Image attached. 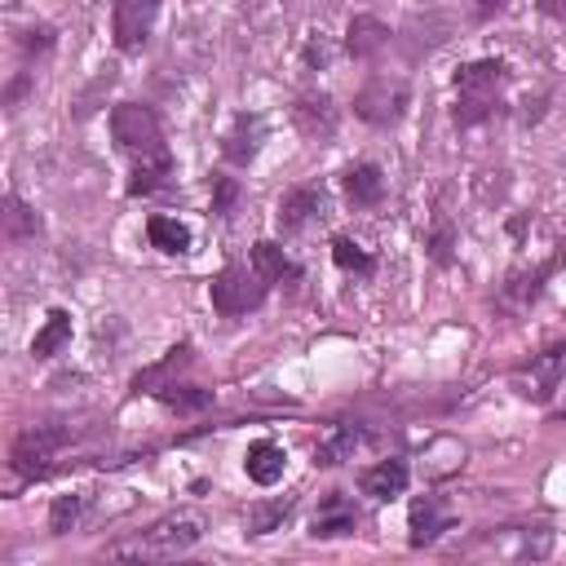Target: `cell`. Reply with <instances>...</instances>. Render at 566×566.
<instances>
[{
    "instance_id": "8fae6325",
    "label": "cell",
    "mask_w": 566,
    "mask_h": 566,
    "mask_svg": "<svg viewBox=\"0 0 566 566\" xmlns=\"http://www.w3.org/2000/svg\"><path fill=\"white\" fill-rule=\"evenodd\" d=\"M354 527H359V509H354V501L345 491H328L319 501L315 522H310V536L315 540H336V536H349Z\"/></svg>"
},
{
    "instance_id": "ffe728a7",
    "label": "cell",
    "mask_w": 566,
    "mask_h": 566,
    "mask_svg": "<svg viewBox=\"0 0 566 566\" xmlns=\"http://www.w3.org/2000/svg\"><path fill=\"white\" fill-rule=\"evenodd\" d=\"M253 266H257V274L266 279V283H283V279H302V266L283 253L279 244H270V239H261L257 248H253Z\"/></svg>"
},
{
    "instance_id": "4316f807",
    "label": "cell",
    "mask_w": 566,
    "mask_h": 566,
    "mask_svg": "<svg viewBox=\"0 0 566 566\" xmlns=\"http://www.w3.org/2000/svg\"><path fill=\"white\" fill-rule=\"evenodd\" d=\"M239 182L235 177H212V212H218V218H231V212H235V204H239Z\"/></svg>"
},
{
    "instance_id": "cb8c5ba5",
    "label": "cell",
    "mask_w": 566,
    "mask_h": 566,
    "mask_svg": "<svg viewBox=\"0 0 566 566\" xmlns=\"http://www.w3.org/2000/svg\"><path fill=\"white\" fill-rule=\"evenodd\" d=\"M169 173H173V160H169V156H164V160H142V164L133 169V177H128V195H156Z\"/></svg>"
},
{
    "instance_id": "44dd1931",
    "label": "cell",
    "mask_w": 566,
    "mask_h": 566,
    "mask_svg": "<svg viewBox=\"0 0 566 566\" xmlns=\"http://www.w3.org/2000/svg\"><path fill=\"white\" fill-rule=\"evenodd\" d=\"M66 341H71V315H66V310H53V315L45 319V328L36 332L32 354H36V359H53V354H58Z\"/></svg>"
},
{
    "instance_id": "9c48e42d",
    "label": "cell",
    "mask_w": 566,
    "mask_h": 566,
    "mask_svg": "<svg viewBox=\"0 0 566 566\" xmlns=\"http://www.w3.org/2000/svg\"><path fill=\"white\" fill-rule=\"evenodd\" d=\"M293 124H297L302 137L328 142V137L336 133V124H341V111L332 107L328 94H306V98H297V107H293Z\"/></svg>"
},
{
    "instance_id": "1f68e13d",
    "label": "cell",
    "mask_w": 566,
    "mask_h": 566,
    "mask_svg": "<svg viewBox=\"0 0 566 566\" xmlns=\"http://www.w3.org/2000/svg\"><path fill=\"white\" fill-rule=\"evenodd\" d=\"M509 5V0H473V14L478 19H491V14H501Z\"/></svg>"
},
{
    "instance_id": "9a60e30c",
    "label": "cell",
    "mask_w": 566,
    "mask_h": 566,
    "mask_svg": "<svg viewBox=\"0 0 566 566\" xmlns=\"http://www.w3.org/2000/svg\"><path fill=\"white\" fill-rule=\"evenodd\" d=\"M0 235H5V244H27L40 235V218L19 195H5V204H0Z\"/></svg>"
},
{
    "instance_id": "d6a6232c",
    "label": "cell",
    "mask_w": 566,
    "mask_h": 566,
    "mask_svg": "<svg viewBox=\"0 0 566 566\" xmlns=\"http://www.w3.org/2000/svg\"><path fill=\"white\" fill-rule=\"evenodd\" d=\"M540 5V14H549V19H562L566 23V0H536Z\"/></svg>"
},
{
    "instance_id": "8992f818",
    "label": "cell",
    "mask_w": 566,
    "mask_h": 566,
    "mask_svg": "<svg viewBox=\"0 0 566 566\" xmlns=\"http://www.w3.org/2000/svg\"><path fill=\"white\" fill-rule=\"evenodd\" d=\"M62 447H66V430H62V424H32V430H23V434L14 439L10 465H14V473H23V478H40V473H49V460H53Z\"/></svg>"
},
{
    "instance_id": "4fadbf2b",
    "label": "cell",
    "mask_w": 566,
    "mask_h": 566,
    "mask_svg": "<svg viewBox=\"0 0 566 566\" xmlns=\"http://www.w3.org/2000/svg\"><path fill=\"white\" fill-rule=\"evenodd\" d=\"M261 137H266V120H261V115H239L235 128H231L226 142H222V156H226L231 164H253Z\"/></svg>"
},
{
    "instance_id": "5bb4252c",
    "label": "cell",
    "mask_w": 566,
    "mask_h": 566,
    "mask_svg": "<svg viewBox=\"0 0 566 566\" xmlns=\"http://www.w3.org/2000/svg\"><path fill=\"white\" fill-rule=\"evenodd\" d=\"M345 195L354 208H377L385 199V173L377 164H354L345 169Z\"/></svg>"
},
{
    "instance_id": "f1b7e54d",
    "label": "cell",
    "mask_w": 566,
    "mask_h": 566,
    "mask_svg": "<svg viewBox=\"0 0 566 566\" xmlns=\"http://www.w3.org/2000/svg\"><path fill=\"white\" fill-rule=\"evenodd\" d=\"M19 45H23L27 53H36V58H45V53L53 49V27H45V23H40V27H27V32L19 36Z\"/></svg>"
},
{
    "instance_id": "6da1fadb",
    "label": "cell",
    "mask_w": 566,
    "mask_h": 566,
    "mask_svg": "<svg viewBox=\"0 0 566 566\" xmlns=\"http://www.w3.org/2000/svg\"><path fill=\"white\" fill-rule=\"evenodd\" d=\"M501 85H505V62H469L456 71V124L469 128V124H482L495 102H501Z\"/></svg>"
},
{
    "instance_id": "7c38bea8",
    "label": "cell",
    "mask_w": 566,
    "mask_h": 566,
    "mask_svg": "<svg viewBox=\"0 0 566 566\" xmlns=\"http://www.w3.org/2000/svg\"><path fill=\"white\" fill-rule=\"evenodd\" d=\"M407 540L420 549V544H434L443 531H447V514L443 505L434 501V495H420V501H411V514H407Z\"/></svg>"
},
{
    "instance_id": "d6986e66",
    "label": "cell",
    "mask_w": 566,
    "mask_h": 566,
    "mask_svg": "<svg viewBox=\"0 0 566 566\" xmlns=\"http://www.w3.org/2000/svg\"><path fill=\"white\" fill-rule=\"evenodd\" d=\"M407 460H381V465H372L368 473H364V491L368 495H377V501H390V495H403L407 491Z\"/></svg>"
},
{
    "instance_id": "52a82bcc",
    "label": "cell",
    "mask_w": 566,
    "mask_h": 566,
    "mask_svg": "<svg viewBox=\"0 0 566 566\" xmlns=\"http://www.w3.org/2000/svg\"><path fill=\"white\" fill-rule=\"evenodd\" d=\"M156 19H160V0H115V10H111L115 45L124 53L142 49V45H147V36H151V27H156Z\"/></svg>"
},
{
    "instance_id": "7402d4cb",
    "label": "cell",
    "mask_w": 566,
    "mask_h": 566,
    "mask_svg": "<svg viewBox=\"0 0 566 566\" xmlns=\"http://www.w3.org/2000/svg\"><path fill=\"white\" fill-rule=\"evenodd\" d=\"M147 235H151V244L160 248V253H190V231L177 222V218H151L147 222Z\"/></svg>"
},
{
    "instance_id": "484cf974",
    "label": "cell",
    "mask_w": 566,
    "mask_h": 566,
    "mask_svg": "<svg viewBox=\"0 0 566 566\" xmlns=\"http://www.w3.org/2000/svg\"><path fill=\"white\" fill-rule=\"evenodd\" d=\"M81 514H85V495H58L53 509H49V531H53V536H66L71 527L81 522Z\"/></svg>"
},
{
    "instance_id": "603a6c76",
    "label": "cell",
    "mask_w": 566,
    "mask_h": 566,
    "mask_svg": "<svg viewBox=\"0 0 566 566\" xmlns=\"http://www.w3.org/2000/svg\"><path fill=\"white\" fill-rule=\"evenodd\" d=\"M164 407H173V411H182V416H195V411H204V407H212V390H199V385H164L160 394H156Z\"/></svg>"
},
{
    "instance_id": "4dcf8cb0",
    "label": "cell",
    "mask_w": 566,
    "mask_h": 566,
    "mask_svg": "<svg viewBox=\"0 0 566 566\" xmlns=\"http://www.w3.org/2000/svg\"><path fill=\"white\" fill-rule=\"evenodd\" d=\"M32 85H36V76H32V71H23V76L5 89V107H10V111H19V102L27 98V89H32Z\"/></svg>"
},
{
    "instance_id": "83f0119b",
    "label": "cell",
    "mask_w": 566,
    "mask_h": 566,
    "mask_svg": "<svg viewBox=\"0 0 566 566\" xmlns=\"http://www.w3.org/2000/svg\"><path fill=\"white\" fill-rule=\"evenodd\" d=\"M288 509H293V501H279V505H261V509H253V514H248V522H253V536H266V531H274V522H283V518H288Z\"/></svg>"
},
{
    "instance_id": "836d02e7",
    "label": "cell",
    "mask_w": 566,
    "mask_h": 566,
    "mask_svg": "<svg viewBox=\"0 0 566 566\" xmlns=\"http://www.w3.org/2000/svg\"><path fill=\"white\" fill-rule=\"evenodd\" d=\"M306 62H310V66H315V62H319V66L328 62V49H323V40H315V45L306 49Z\"/></svg>"
},
{
    "instance_id": "7a4b0ae2",
    "label": "cell",
    "mask_w": 566,
    "mask_h": 566,
    "mask_svg": "<svg viewBox=\"0 0 566 566\" xmlns=\"http://www.w3.org/2000/svg\"><path fill=\"white\" fill-rule=\"evenodd\" d=\"M111 137H115V147L128 151L137 164H142V160H164V156H169L156 111L142 107V102H120V107L111 111Z\"/></svg>"
},
{
    "instance_id": "d4e9b609",
    "label": "cell",
    "mask_w": 566,
    "mask_h": 566,
    "mask_svg": "<svg viewBox=\"0 0 566 566\" xmlns=\"http://www.w3.org/2000/svg\"><path fill=\"white\" fill-rule=\"evenodd\" d=\"M332 261H336L341 270H349V274H364V279L377 270L372 253H364L359 244H354V239H345V235H341V239H332Z\"/></svg>"
},
{
    "instance_id": "e0dca14e",
    "label": "cell",
    "mask_w": 566,
    "mask_h": 566,
    "mask_svg": "<svg viewBox=\"0 0 566 566\" xmlns=\"http://www.w3.org/2000/svg\"><path fill=\"white\" fill-rule=\"evenodd\" d=\"M359 424H328L323 439L315 443V465H341L354 456V447H359Z\"/></svg>"
},
{
    "instance_id": "f546056e",
    "label": "cell",
    "mask_w": 566,
    "mask_h": 566,
    "mask_svg": "<svg viewBox=\"0 0 566 566\" xmlns=\"http://www.w3.org/2000/svg\"><path fill=\"white\" fill-rule=\"evenodd\" d=\"M452 244H456V231L447 226V222H439V231H434V239H430V253H434V261H452Z\"/></svg>"
},
{
    "instance_id": "3957f363",
    "label": "cell",
    "mask_w": 566,
    "mask_h": 566,
    "mask_svg": "<svg viewBox=\"0 0 566 566\" xmlns=\"http://www.w3.org/2000/svg\"><path fill=\"white\" fill-rule=\"evenodd\" d=\"M199 540V518H164L151 531H142L128 544H115L111 557H142V562H160V557H177Z\"/></svg>"
},
{
    "instance_id": "2e32d148",
    "label": "cell",
    "mask_w": 566,
    "mask_h": 566,
    "mask_svg": "<svg viewBox=\"0 0 566 566\" xmlns=\"http://www.w3.org/2000/svg\"><path fill=\"white\" fill-rule=\"evenodd\" d=\"M283 465H288V456H283V447L270 443V439L253 443L248 456H244V469H248V478H253L257 487H274V482L283 478Z\"/></svg>"
},
{
    "instance_id": "ac0fdd59",
    "label": "cell",
    "mask_w": 566,
    "mask_h": 566,
    "mask_svg": "<svg viewBox=\"0 0 566 566\" xmlns=\"http://www.w3.org/2000/svg\"><path fill=\"white\" fill-rule=\"evenodd\" d=\"M190 359H195V349H190V345H173V349H169V359H160L156 368H147V372H137V377H133V390H137V394H142V390H147V394H160L164 385H173V381H169L173 372L190 368Z\"/></svg>"
},
{
    "instance_id": "277c9868",
    "label": "cell",
    "mask_w": 566,
    "mask_h": 566,
    "mask_svg": "<svg viewBox=\"0 0 566 566\" xmlns=\"http://www.w3.org/2000/svg\"><path fill=\"white\" fill-rule=\"evenodd\" d=\"M208 297H212V310L235 319V315H248L266 302V279L257 274V266H226L218 279L208 283Z\"/></svg>"
},
{
    "instance_id": "5b68a950",
    "label": "cell",
    "mask_w": 566,
    "mask_h": 566,
    "mask_svg": "<svg viewBox=\"0 0 566 566\" xmlns=\"http://www.w3.org/2000/svg\"><path fill=\"white\" fill-rule=\"evenodd\" d=\"M407 102H411L407 81H398V76H372L359 94H354V115H359L364 124L390 128V124H398V120H403Z\"/></svg>"
},
{
    "instance_id": "ba28073f",
    "label": "cell",
    "mask_w": 566,
    "mask_h": 566,
    "mask_svg": "<svg viewBox=\"0 0 566 566\" xmlns=\"http://www.w3.org/2000/svg\"><path fill=\"white\" fill-rule=\"evenodd\" d=\"M323 186H293L288 195L279 199V212H274V222H279V231L283 235H297V231H306L319 212H323Z\"/></svg>"
},
{
    "instance_id": "30bf717a",
    "label": "cell",
    "mask_w": 566,
    "mask_h": 566,
    "mask_svg": "<svg viewBox=\"0 0 566 566\" xmlns=\"http://www.w3.org/2000/svg\"><path fill=\"white\" fill-rule=\"evenodd\" d=\"M394 32L377 19V14H354L349 19V32H345V49L349 58H359V62H377L385 49H390Z\"/></svg>"
}]
</instances>
